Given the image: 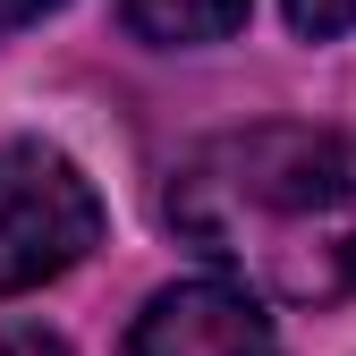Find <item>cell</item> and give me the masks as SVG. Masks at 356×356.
Returning a JSON list of instances; mask_svg holds the SVG:
<instances>
[{
	"instance_id": "cell-1",
	"label": "cell",
	"mask_w": 356,
	"mask_h": 356,
	"mask_svg": "<svg viewBox=\"0 0 356 356\" xmlns=\"http://www.w3.org/2000/svg\"><path fill=\"white\" fill-rule=\"evenodd\" d=\"M170 229L229 280L289 297V305H339L356 297V136L339 127H229L204 136L170 170Z\"/></svg>"
},
{
	"instance_id": "cell-2",
	"label": "cell",
	"mask_w": 356,
	"mask_h": 356,
	"mask_svg": "<svg viewBox=\"0 0 356 356\" xmlns=\"http://www.w3.org/2000/svg\"><path fill=\"white\" fill-rule=\"evenodd\" d=\"M102 238L85 170L51 145H0V297L76 272Z\"/></svg>"
},
{
	"instance_id": "cell-3",
	"label": "cell",
	"mask_w": 356,
	"mask_h": 356,
	"mask_svg": "<svg viewBox=\"0 0 356 356\" xmlns=\"http://www.w3.org/2000/svg\"><path fill=\"white\" fill-rule=\"evenodd\" d=\"M127 356H280V331L246 280H178L136 314Z\"/></svg>"
},
{
	"instance_id": "cell-4",
	"label": "cell",
	"mask_w": 356,
	"mask_h": 356,
	"mask_svg": "<svg viewBox=\"0 0 356 356\" xmlns=\"http://www.w3.org/2000/svg\"><path fill=\"white\" fill-rule=\"evenodd\" d=\"M254 0H119L127 34L161 42V51H195V42H229Z\"/></svg>"
},
{
	"instance_id": "cell-5",
	"label": "cell",
	"mask_w": 356,
	"mask_h": 356,
	"mask_svg": "<svg viewBox=\"0 0 356 356\" xmlns=\"http://www.w3.org/2000/svg\"><path fill=\"white\" fill-rule=\"evenodd\" d=\"M280 9H289V26H297V34H314V42L356 34V0H280Z\"/></svg>"
},
{
	"instance_id": "cell-6",
	"label": "cell",
	"mask_w": 356,
	"mask_h": 356,
	"mask_svg": "<svg viewBox=\"0 0 356 356\" xmlns=\"http://www.w3.org/2000/svg\"><path fill=\"white\" fill-rule=\"evenodd\" d=\"M0 356H68V339L42 323H0Z\"/></svg>"
},
{
	"instance_id": "cell-7",
	"label": "cell",
	"mask_w": 356,
	"mask_h": 356,
	"mask_svg": "<svg viewBox=\"0 0 356 356\" xmlns=\"http://www.w3.org/2000/svg\"><path fill=\"white\" fill-rule=\"evenodd\" d=\"M60 0H0V34H17V26H34V17H51Z\"/></svg>"
}]
</instances>
